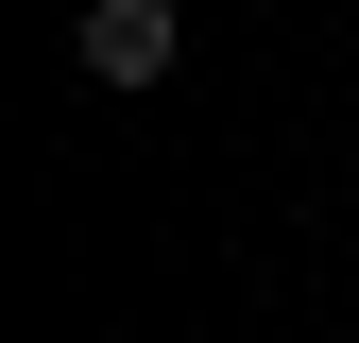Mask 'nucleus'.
<instances>
[{
  "mask_svg": "<svg viewBox=\"0 0 359 343\" xmlns=\"http://www.w3.org/2000/svg\"><path fill=\"white\" fill-rule=\"evenodd\" d=\"M69 52H86V86H171V52H189V34H171V0H86Z\"/></svg>",
  "mask_w": 359,
  "mask_h": 343,
  "instance_id": "nucleus-1",
  "label": "nucleus"
}]
</instances>
